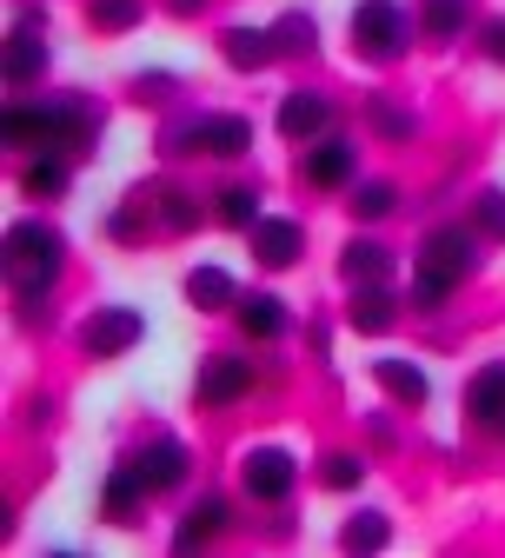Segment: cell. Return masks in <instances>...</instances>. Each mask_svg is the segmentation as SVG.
<instances>
[{"instance_id": "obj_20", "label": "cell", "mask_w": 505, "mask_h": 558, "mask_svg": "<svg viewBox=\"0 0 505 558\" xmlns=\"http://www.w3.org/2000/svg\"><path fill=\"white\" fill-rule=\"evenodd\" d=\"M240 332H247V339H279V332H286V306H279L273 293L240 300Z\"/></svg>"}, {"instance_id": "obj_19", "label": "cell", "mask_w": 505, "mask_h": 558, "mask_svg": "<svg viewBox=\"0 0 505 558\" xmlns=\"http://www.w3.org/2000/svg\"><path fill=\"white\" fill-rule=\"evenodd\" d=\"M140 499H147V485H140V472H133V465H120V472L107 478V493H100V512H107L113 525H127Z\"/></svg>"}, {"instance_id": "obj_28", "label": "cell", "mask_w": 505, "mask_h": 558, "mask_svg": "<svg viewBox=\"0 0 505 558\" xmlns=\"http://www.w3.org/2000/svg\"><path fill=\"white\" fill-rule=\"evenodd\" d=\"M393 532H386V519L380 512H359V519H346V532H339V545L346 551H380Z\"/></svg>"}, {"instance_id": "obj_32", "label": "cell", "mask_w": 505, "mask_h": 558, "mask_svg": "<svg viewBox=\"0 0 505 558\" xmlns=\"http://www.w3.org/2000/svg\"><path fill=\"white\" fill-rule=\"evenodd\" d=\"M366 113H373V126H380L386 140H412V113H399L393 100H366Z\"/></svg>"}, {"instance_id": "obj_8", "label": "cell", "mask_w": 505, "mask_h": 558, "mask_svg": "<svg viewBox=\"0 0 505 558\" xmlns=\"http://www.w3.org/2000/svg\"><path fill=\"white\" fill-rule=\"evenodd\" d=\"M40 14H21L14 21V34H8V81L14 87H27V81H40L47 74V40H40Z\"/></svg>"}, {"instance_id": "obj_31", "label": "cell", "mask_w": 505, "mask_h": 558, "mask_svg": "<svg viewBox=\"0 0 505 558\" xmlns=\"http://www.w3.org/2000/svg\"><path fill=\"white\" fill-rule=\"evenodd\" d=\"M472 227H479L485 240H505V193H498V186H485V193H479V206H472Z\"/></svg>"}, {"instance_id": "obj_33", "label": "cell", "mask_w": 505, "mask_h": 558, "mask_svg": "<svg viewBox=\"0 0 505 558\" xmlns=\"http://www.w3.org/2000/svg\"><path fill=\"white\" fill-rule=\"evenodd\" d=\"M160 220H167L173 233H187V227H193L200 214H193V199H187V193H173V186H160Z\"/></svg>"}, {"instance_id": "obj_9", "label": "cell", "mask_w": 505, "mask_h": 558, "mask_svg": "<svg viewBox=\"0 0 505 558\" xmlns=\"http://www.w3.org/2000/svg\"><path fill=\"white\" fill-rule=\"evenodd\" d=\"M193 392H200V405H233V399L253 392V366H240V360L220 353V360H206V366H200Z\"/></svg>"}, {"instance_id": "obj_14", "label": "cell", "mask_w": 505, "mask_h": 558, "mask_svg": "<svg viewBox=\"0 0 505 558\" xmlns=\"http://www.w3.org/2000/svg\"><path fill=\"white\" fill-rule=\"evenodd\" d=\"M339 272L352 279V287H386L393 253H386V246H373V240H352V246L339 253Z\"/></svg>"}, {"instance_id": "obj_11", "label": "cell", "mask_w": 505, "mask_h": 558, "mask_svg": "<svg viewBox=\"0 0 505 558\" xmlns=\"http://www.w3.org/2000/svg\"><path fill=\"white\" fill-rule=\"evenodd\" d=\"M326 120H333V107H326L320 94H286V100H279V133H286V140H320Z\"/></svg>"}, {"instance_id": "obj_13", "label": "cell", "mask_w": 505, "mask_h": 558, "mask_svg": "<svg viewBox=\"0 0 505 558\" xmlns=\"http://www.w3.org/2000/svg\"><path fill=\"white\" fill-rule=\"evenodd\" d=\"M220 53H227V66H240V74H260L279 47H273V34H260V27H227V34H220Z\"/></svg>"}, {"instance_id": "obj_7", "label": "cell", "mask_w": 505, "mask_h": 558, "mask_svg": "<svg viewBox=\"0 0 505 558\" xmlns=\"http://www.w3.org/2000/svg\"><path fill=\"white\" fill-rule=\"evenodd\" d=\"M293 478H300V465H293V452H279V446H260V452L240 459V485L253 499H266V506H279L286 493H293Z\"/></svg>"}, {"instance_id": "obj_16", "label": "cell", "mask_w": 505, "mask_h": 558, "mask_svg": "<svg viewBox=\"0 0 505 558\" xmlns=\"http://www.w3.org/2000/svg\"><path fill=\"white\" fill-rule=\"evenodd\" d=\"M466 412L479 418V426H498V418H505V366H485L466 386Z\"/></svg>"}, {"instance_id": "obj_12", "label": "cell", "mask_w": 505, "mask_h": 558, "mask_svg": "<svg viewBox=\"0 0 505 558\" xmlns=\"http://www.w3.org/2000/svg\"><path fill=\"white\" fill-rule=\"evenodd\" d=\"M300 246H306V240H300V227H293V220H260V227H253V259H260V266H273V272H279V266H293V259H300Z\"/></svg>"}, {"instance_id": "obj_1", "label": "cell", "mask_w": 505, "mask_h": 558, "mask_svg": "<svg viewBox=\"0 0 505 558\" xmlns=\"http://www.w3.org/2000/svg\"><path fill=\"white\" fill-rule=\"evenodd\" d=\"M8 147H34V154H87L100 113L87 100H53V107H8Z\"/></svg>"}, {"instance_id": "obj_10", "label": "cell", "mask_w": 505, "mask_h": 558, "mask_svg": "<svg viewBox=\"0 0 505 558\" xmlns=\"http://www.w3.org/2000/svg\"><path fill=\"white\" fill-rule=\"evenodd\" d=\"M133 472H140V485H147V493H173V485L187 478V446L160 439V446H147V452L133 459Z\"/></svg>"}, {"instance_id": "obj_3", "label": "cell", "mask_w": 505, "mask_h": 558, "mask_svg": "<svg viewBox=\"0 0 505 558\" xmlns=\"http://www.w3.org/2000/svg\"><path fill=\"white\" fill-rule=\"evenodd\" d=\"M53 272H60V233H53V227L21 220V227L8 233V279H14L21 306H34V293H47V287H53Z\"/></svg>"}, {"instance_id": "obj_30", "label": "cell", "mask_w": 505, "mask_h": 558, "mask_svg": "<svg viewBox=\"0 0 505 558\" xmlns=\"http://www.w3.org/2000/svg\"><path fill=\"white\" fill-rule=\"evenodd\" d=\"M320 478L333 485V493H352V485L366 478V465H359L352 452H326V459H320Z\"/></svg>"}, {"instance_id": "obj_2", "label": "cell", "mask_w": 505, "mask_h": 558, "mask_svg": "<svg viewBox=\"0 0 505 558\" xmlns=\"http://www.w3.org/2000/svg\"><path fill=\"white\" fill-rule=\"evenodd\" d=\"M472 272V233L466 227H440L419 246V272H412V306H446V293Z\"/></svg>"}, {"instance_id": "obj_26", "label": "cell", "mask_w": 505, "mask_h": 558, "mask_svg": "<svg viewBox=\"0 0 505 558\" xmlns=\"http://www.w3.org/2000/svg\"><path fill=\"white\" fill-rule=\"evenodd\" d=\"M21 186H27L34 199H53V193H67V167H60V154H40V160H27Z\"/></svg>"}, {"instance_id": "obj_6", "label": "cell", "mask_w": 505, "mask_h": 558, "mask_svg": "<svg viewBox=\"0 0 505 558\" xmlns=\"http://www.w3.org/2000/svg\"><path fill=\"white\" fill-rule=\"evenodd\" d=\"M140 339H147V319H140L133 306H107V313H94L81 326V345H87L94 360H120V353H133Z\"/></svg>"}, {"instance_id": "obj_5", "label": "cell", "mask_w": 505, "mask_h": 558, "mask_svg": "<svg viewBox=\"0 0 505 558\" xmlns=\"http://www.w3.org/2000/svg\"><path fill=\"white\" fill-rule=\"evenodd\" d=\"M167 147H193V154H213V160H240V154L253 147V126H247L240 113H206V120L180 126Z\"/></svg>"}, {"instance_id": "obj_22", "label": "cell", "mask_w": 505, "mask_h": 558, "mask_svg": "<svg viewBox=\"0 0 505 558\" xmlns=\"http://www.w3.org/2000/svg\"><path fill=\"white\" fill-rule=\"evenodd\" d=\"M373 373H380V386H386L399 405H425V392H432V386H425V373H419V366H406V360H380Z\"/></svg>"}, {"instance_id": "obj_24", "label": "cell", "mask_w": 505, "mask_h": 558, "mask_svg": "<svg viewBox=\"0 0 505 558\" xmlns=\"http://www.w3.org/2000/svg\"><path fill=\"white\" fill-rule=\"evenodd\" d=\"M419 27H425L432 40H453V34L466 27V0H425V8H419Z\"/></svg>"}, {"instance_id": "obj_15", "label": "cell", "mask_w": 505, "mask_h": 558, "mask_svg": "<svg viewBox=\"0 0 505 558\" xmlns=\"http://www.w3.org/2000/svg\"><path fill=\"white\" fill-rule=\"evenodd\" d=\"M393 319H399V306H393L386 287H359L352 306H346V326H352V332H386Z\"/></svg>"}, {"instance_id": "obj_17", "label": "cell", "mask_w": 505, "mask_h": 558, "mask_svg": "<svg viewBox=\"0 0 505 558\" xmlns=\"http://www.w3.org/2000/svg\"><path fill=\"white\" fill-rule=\"evenodd\" d=\"M306 180L313 186H346L352 180V147L346 140H320V147L306 154Z\"/></svg>"}, {"instance_id": "obj_4", "label": "cell", "mask_w": 505, "mask_h": 558, "mask_svg": "<svg viewBox=\"0 0 505 558\" xmlns=\"http://www.w3.org/2000/svg\"><path fill=\"white\" fill-rule=\"evenodd\" d=\"M352 47L366 53V60H393L406 47V14H399V0H359L352 8Z\"/></svg>"}, {"instance_id": "obj_29", "label": "cell", "mask_w": 505, "mask_h": 558, "mask_svg": "<svg viewBox=\"0 0 505 558\" xmlns=\"http://www.w3.org/2000/svg\"><path fill=\"white\" fill-rule=\"evenodd\" d=\"M393 206H399V193H393L386 180H366V186L352 193V214H359V220H386Z\"/></svg>"}, {"instance_id": "obj_35", "label": "cell", "mask_w": 505, "mask_h": 558, "mask_svg": "<svg viewBox=\"0 0 505 558\" xmlns=\"http://www.w3.org/2000/svg\"><path fill=\"white\" fill-rule=\"evenodd\" d=\"M167 8H173V14H200V8H206V0H167Z\"/></svg>"}, {"instance_id": "obj_27", "label": "cell", "mask_w": 505, "mask_h": 558, "mask_svg": "<svg viewBox=\"0 0 505 558\" xmlns=\"http://www.w3.org/2000/svg\"><path fill=\"white\" fill-rule=\"evenodd\" d=\"M220 220L240 227V233H253V227H260V193H253V186H227V193H220Z\"/></svg>"}, {"instance_id": "obj_34", "label": "cell", "mask_w": 505, "mask_h": 558, "mask_svg": "<svg viewBox=\"0 0 505 558\" xmlns=\"http://www.w3.org/2000/svg\"><path fill=\"white\" fill-rule=\"evenodd\" d=\"M485 53L505 66V21H492V27H485Z\"/></svg>"}, {"instance_id": "obj_21", "label": "cell", "mask_w": 505, "mask_h": 558, "mask_svg": "<svg viewBox=\"0 0 505 558\" xmlns=\"http://www.w3.org/2000/svg\"><path fill=\"white\" fill-rule=\"evenodd\" d=\"M227 525V506L220 499H200L187 519H180V532H173V551H193V545H206L213 532H220Z\"/></svg>"}, {"instance_id": "obj_25", "label": "cell", "mask_w": 505, "mask_h": 558, "mask_svg": "<svg viewBox=\"0 0 505 558\" xmlns=\"http://www.w3.org/2000/svg\"><path fill=\"white\" fill-rule=\"evenodd\" d=\"M313 40H320L313 14H279V21H273V47H279V53H313Z\"/></svg>"}, {"instance_id": "obj_36", "label": "cell", "mask_w": 505, "mask_h": 558, "mask_svg": "<svg viewBox=\"0 0 505 558\" xmlns=\"http://www.w3.org/2000/svg\"><path fill=\"white\" fill-rule=\"evenodd\" d=\"M492 433H498V439H505V418H498V426H492Z\"/></svg>"}, {"instance_id": "obj_23", "label": "cell", "mask_w": 505, "mask_h": 558, "mask_svg": "<svg viewBox=\"0 0 505 558\" xmlns=\"http://www.w3.org/2000/svg\"><path fill=\"white\" fill-rule=\"evenodd\" d=\"M140 0H87V21L100 27V34H127V27H140Z\"/></svg>"}, {"instance_id": "obj_18", "label": "cell", "mask_w": 505, "mask_h": 558, "mask_svg": "<svg viewBox=\"0 0 505 558\" xmlns=\"http://www.w3.org/2000/svg\"><path fill=\"white\" fill-rule=\"evenodd\" d=\"M187 300H193L200 313H220V306H233V279H227L220 266H193V272H187Z\"/></svg>"}]
</instances>
